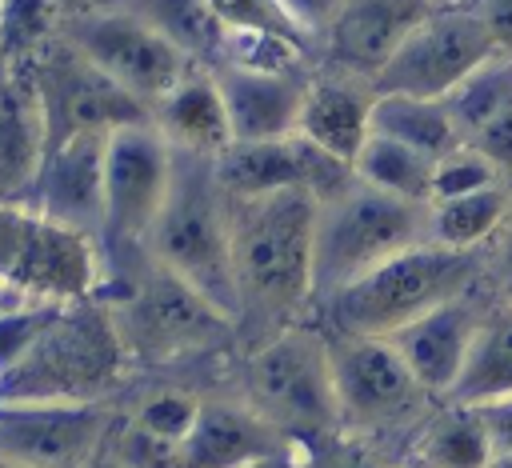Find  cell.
I'll return each mask as SVG.
<instances>
[{
  "mask_svg": "<svg viewBox=\"0 0 512 468\" xmlns=\"http://www.w3.org/2000/svg\"><path fill=\"white\" fill-rule=\"evenodd\" d=\"M316 208L312 192L232 196V276L240 320L260 340L304 324L316 308Z\"/></svg>",
  "mask_w": 512,
  "mask_h": 468,
  "instance_id": "6da1fadb",
  "label": "cell"
},
{
  "mask_svg": "<svg viewBox=\"0 0 512 468\" xmlns=\"http://www.w3.org/2000/svg\"><path fill=\"white\" fill-rule=\"evenodd\" d=\"M148 256L212 300L232 324L240 320L232 276V196L216 176V156L176 152L172 188L148 236Z\"/></svg>",
  "mask_w": 512,
  "mask_h": 468,
  "instance_id": "7a4b0ae2",
  "label": "cell"
},
{
  "mask_svg": "<svg viewBox=\"0 0 512 468\" xmlns=\"http://www.w3.org/2000/svg\"><path fill=\"white\" fill-rule=\"evenodd\" d=\"M240 400L296 448L312 452L316 444L336 440L344 424L328 332L312 324H292L252 344L240 368Z\"/></svg>",
  "mask_w": 512,
  "mask_h": 468,
  "instance_id": "3957f363",
  "label": "cell"
},
{
  "mask_svg": "<svg viewBox=\"0 0 512 468\" xmlns=\"http://www.w3.org/2000/svg\"><path fill=\"white\" fill-rule=\"evenodd\" d=\"M488 280V248L456 252L440 244H416L380 268L364 272L332 300L320 304L332 332L344 336H392L432 308L480 288Z\"/></svg>",
  "mask_w": 512,
  "mask_h": 468,
  "instance_id": "277c9868",
  "label": "cell"
},
{
  "mask_svg": "<svg viewBox=\"0 0 512 468\" xmlns=\"http://www.w3.org/2000/svg\"><path fill=\"white\" fill-rule=\"evenodd\" d=\"M128 368L132 356L112 320V308L92 296L56 312L28 356L0 376V400L100 404L124 384Z\"/></svg>",
  "mask_w": 512,
  "mask_h": 468,
  "instance_id": "5b68a950",
  "label": "cell"
},
{
  "mask_svg": "<svg viewBox=\"0 0 512 468\" xmlns=\"http://www.w3.org/2000/svg\"><path fill=\"white\" fill-rule=\"evenodd\" d=\"M100 300L124 336L132 364H172L220 348L236 324L148 252L132 256L128 280H108Z\"/></svg>",
  "mask_w": 512,
  "mask_h": 468,
  "instance_id": "8992f818",
  "label": "cell"
},
{
  "mask_svg": "<svg viewBox=\"0 0 512 468\" xmlns=\"http://www.w3.org/2000/svg\"><path fill=\"white\" fill-rule=\"evenodd\" d=\"M416 244H432L428 204L388 196L364 180L344 184L316 208V308Z\"/></svg>",
  "mask_w": 512,
  "mask_h": 468,
  "instance_id": "52a82bcc",
  "label": "cell"
},
{
  "mask_svg": "<svg viewBox=\"0 0 512 468\" xmlns=\"http://www.w3.org/2000/svg\"><path fill=\"white\" fill-rule=\"evenodd\" d=\"M0 280L28 300L76 304L108 284V252L88 232H76L28 200L0 204Z\"/></svg>",
  "mask_w": 512,
  "mask_h": 468,
  "instance_id": "ba28073f",
  "label": "cell"
},
{
  "mask_svg": "<svg viewBox=\"0 0 512 468\" xmlns=\"http://www.w3.org/2000/svg\"><path fill=\"white\" fill-rule=\"evenodd\" d=\"M332 348V376L340 400L344 436L380 440L392 432H420L424 420L436 412V396L420 388L404 356L388 336H344L328 332Z\"/></svg>",
  "mask_w": 512,
  "mask_h": 468,
  "instance_id": "9c48e42d",
  "label": "cell"
},
{
  "mask_svg": "<svg viewBox=\"0 0 512 468\" xmlns=\"http://www.w3.org/2000/svg\"><path fill=\"white\" fill-rule=\"evenodd\" d=\"M176 152L152 120L124 124L108 136L104 160V252L108 268L148 252V236L164 212Z\"/></svg>",
  "mask_w": 512,
  "mask_h": 468,
  "instance_id": "30bf717a",
  "label": "cell"
},
{
  "mask_svg": "<svg viewBox=\"0 0 512 468\" xmlns=\"http://www.w3.org/2000/svg\"><path fill=\"white\" fill-rule=\"evenodd\" d=\"M60 36L72 48H80L128 96H136L148 112L196 68V60H188L172 40H164L152 24H144L140 16L112 0L84 16L64 20Z\"/></svg>",
  "mask_w": 512,
  "mask_h": 468,
  "instance_id": "8fae6325",
  "label": "cell"
},
{
  "mask_svg": "<svg viewBox=\"0 0 512 468\" xmlns=\"http://www.w3.org/2000/svg\"><path fill=\"white\" fill-rule=\"evenodd\" d=\"M44 124H48V144L76 136V132H116L124 124L152 120V112L128 96L116 80H108L80 48H72L64 36L48 40L40 52L28 60Z\"/></svg>",
  "mask_w": 512,
  "mask_h": 468,
  "instance_id": "7c38bea8",
  "label": "cell"
},
{
  "mask_svg": "<svg viewBox=\"0 0 512 468\" xmlns=\"http://www.w3.org/2000/svg\"><path fill=\"white\" fill-rule=\"evenodd\" d=\"M492 56L496 44L480 24V16L472 12V4L432 8L400 44V52L388 60V68L376 76V92L444 100Z\"/></svg>",
  "mask_w": 512,
  "mask_h": 468,
  "instance_id": "4fadbf2b",
  "label": "cell"
},
{
  "mask_svg": "<svg viewBox=\"0 0 512 468\" xmlns=\"http://www.w3.org/2000/svg\"><path fill=\"white\" fill-rule=\"evenodd\" d=\"M108 400H0V460L20 468H88L116 428Z\"/></svg>",
  "mask_w": 512,
  "mask_h": 468,
  "instance_id": "5bb4252c",
  "label": "cell"
},
{
  "mask_svg": "<svg viewBox=\"0 0 512 468\" xmlns=\"http://www.w3.org/2000/svg\"><path fill=\"white\" fill-rule=\"evenodd\" d=\"M216 176L228 196L252 200V196H272V192H312L316 200H328L344 184L356 180L352 164L320 152L304 136H284V140H252V144H232L228 152L216 156Z\"/></svg>",
  "mask_w": 512,
  "mask_h": 468,
  "instance_id": "9a60e30c",
  "label": "cell"
},
{
  "mask_svg": "<svg viewBox=\"0 0 512 468\" xmlns=\"http://www.w3.org/2000/svg\"><path fill=\"white\" fill-rule=\"evenodd\" d=\"M492 288L488 280L440 308H432L428 316L404 324L400 332H392L388 340L396 344V352L404 356V364L412 368V376L420 380V388L436 400H448L468 368L476 332L484 324V312L492 308Z\"/></svg>",
  "mask_w": 512,
  "mask_h": 468,
  "instance_id": "2e32d148",
  "label": "cell"
},
{
  "mask_svg": "<svg viewBox=\"0 0 512 468\" xmlns=\"http://www.w3.org/2000/svg\"><path fill=\"white\" fill-rule=\"evenodd\" d=\"M112 132H76L48 144L28 204L104 244V160Z\"/></svg>",
  "mask_w": 512,
  "mask_h": 468,
  "instance_id": "e0dca14e",
  "label": "cell"
},
{
  "mask_svg": "<svg viewBox=\"0 0 512 468\" xmlns=\"http://www.w3.org/2000/svg\"><path fill=\"white\" fill-rule=\"evenodd\" d=\"M428 12V0H348L336 24L316 44L320 68H336L376 84V76Z\"/></svg>",
  "mask_w": 512,
  "mask_h": 468,
  "instance_id": "ac0fdd59",
  "label": "cell"
},
{
  "mask_svg": "<svg viewBox=\"0 0 512 468\" xmlns=\"http://www.w3.org/2000/svg\"><path fill=\"white\" fill-rule=\"evenodd\" d=\"M216 84L228 108L232 124V144H252V140H284L296 136L300 128V108H304V88L308 76L300 72H264V68H244V64H216Z\"/></svg>",
  "mask_w": 512,
  "mask_h": 468,
  "instance_id": "d6986e66",
  "label": "cell"
},
{
  "mask_svg": "<svg viewBox=\"0 0 512 468\" xmlns=\"http://www.w3.org/2000/svg\"><path fill=\"white\" fill-rule=\"evenodd\" d=\"M372 108H376V84L336 72V68H312L308 88H304V108H300V128L308 144L320 152L356 164L360 148L372 136Z\"/></svg>",
  "mask_w": 512,
  "mask_h": 468,
  "instance_id": "ffe728a7",
  "label": "cell"
},
{
  "mask_svg": "<svg viewBox=\"0 0 512 468\" xmlns=\"http://www.w3.org/2000/svg\"><path fill=\"white\" fill-rule=\"evenodd\" d=\"M48 156V124L24 60H0V204L28 200Z\"/></svg>",
  "mask_w": 512,
  "mask_h": 468,
  "instance_id": "44dd1931",
  "label": "cell"
},
{
  "mask_svg": "<svg viewBox=\"0 0 512 468\" xmlns=\"http://www.w3.org/2000/svg\"><path fill=\"white\" fill-rule=\"evenodd\" d=\"M292 448L296 444L260 420L244 400H204L200 420L184 440V468H252Z\"/></svg>",
  "mask_w": 512,
  "mask_h": 468,
  "instance_id": "7402d4cb",
  "label": "cell"
},
{
  "mask_svg": "<svg viewBox=\"0 0 512 468\" xmlns=\"http://www.w3.org/2000/svg\"><path fill=\"white\" fill-rule=\"evenodd\" d=\"M152 124L176 152H196V156H220L232 148V124L228 108L216 84V72L196 64L156 108Z\"/></svg>",
  "mask_w": 512,
  "mask_h": 468,
  "instance_id": "603a6c76",
  "label": "cell"
},
{
  "mask_svg": "<svg viewBox=\"0 0 512 468\" xmlns=\"http://www.w3.org/2000/svg\"><path fill=\"white\" fill-rule=\"evenodd\" d=\"M496 456V440L476 404L440 400L424 428L412 436L416 468H488Z\"/></svg>",
  "mask_w": 512,
  "mask_h": 468,
  "instance_id": "cb8c5ba5",
  "label": "cell"
},
{
  "mask_svg": "<svg viewBox=\"0 0 512 468\" xmlns=\"http://www.w3.org/2000/svg\"><path fill=\"white\" fill-rule=\"evenodd\" d=\"M512 220V184H492L468 196L428 204V236L440 248L484 252Z\"/></svg>",
  "mask_w": 512,
  "mask_h": 468,
  "instance_id": "d4e9b609",
  "label": "cell"
},
{
  "mask_svg": "<svg viewBox=\"0 0 512 468\" xmlns=\"http://www.w3.org/2000/svg\"><path fill=\"white\" fill-rule=\"evenodd\" d=\"M372 132L392 136L432 160L448 156L452 148L464 144L452 112L444 100H428V96H400V92H376V108H372Z\"/></svg>",
  "mask_w": 512,
  "mask_h": 468,
  "instance_id": "484cf974",
  "label": "cell"
},
{
  "mask_svg": "<svg viewBox=\"0 0 512 468\" xmlns=\"http://www.w3.org/2000/svg\"><path fill=\"white\" fill-rule=\"evenodd\" d=\"M152 24L164 40H172L188 60L212 68L224 56V24L212 0H112Z\"/></svg>",
  "mask_w": 512,
  "mask_h": 468,
  "instance_id": "4316f807",
  "label": "cell"
},
{
  "mask_svg": "<svg viewBox=\"0 0 512 468\" xmlns=\"http://www.w3.org/2000/svg\"><path fill=\"white\" fill-rule=\"evenodd\" d=\"M500 396H512V308L492 300V308L484 312V324L476 332L468 368L448 400L492 404Z\"/></svg>",
  "mask_w": 512,
  "mask_h": 468,
  "instance_id": "83f0119b",
  "label": "cell"
},
{
  "mask_svg": "<svg viewBox=\"0 0 512 468\" xmlns=\"http://www.w3.org/2000/svg\"><path fill=\"white\" fill-rule=\"evenodd\" d=\"M356 180L388 192V196H400V200H412V204H432V176H436V160L392 140V136H380L372 132L368 144L360 148L356 164H352Z\"/></svg>",
  "mask_w": 512,
  "mask_h": 468,
  "instance_id": "f1b7e54d",
  "label": "cell"
},
{
  "mask_svg": "<svg viewBox=\"0 0 512 468\" xmlns=\"http://www.w3.org/2000/svg\"><path fill=\"white\" fill-rule=\"evenodd\" d=\"M444 104L464 140H472L484 124L504 116L512 108V52H496L492 60H484L464 84H456L444 96Z\"/></svg>",
  "mask_w": 512,
  "mask_h": 468,
  "instance_id": "f546056e",
  "label": "cell"
},
{
  "mask_svg": "<svg viewBox=\"0 0 512 468\" xmlns=\"http://www.w3.org/2000/svg\"><path fill=\"white\" fill-rule=\"evenodd\" d=\"M60 8L56 0H4L0 4V40L4 60H28L48 40L60 36Z\"/></svg>",
  "mask_w": 512,
  "mask_h": 468,
  "instance_id": "4dcf8cb0",
  "label": "cell"
},
{
  "mask_svg": "<svg viewBox=\"0 0 512 468\" xmlns=\"http://www.w3.org/2000/svg\"><path fill=\"white\" fill-rule=\"evenodd\" d=\"M200 408H204V396H196V392L156 388V392H148L128 412V420L140 424V428H148V432H156V436H164V440H180L184 444L192 436L196 420H200Z\"/></svg>",
  "mask_w": 512,
  "mask_h": 468,
  "instance_id": "1f68e13d",
  "label": "cell"
},
{
  "mask_svg": "<svg viewBox=\"0 0 512 468\" xmlns=\"http://www.w3.org/2000/svg\"><path fill=\"white\" fill-rule=\"evenodd\" d=\"M492 184H508L500 176V168L476 148V144H460L452 148L448 156L436 160V176H432V204L436 200H452V196H468V192H480V188H492Z\"/></svg>",
  "mask_w": 512,
  "mask_h": 468,
  "instance_id": "d6a6232c",
  "label": "cell"
},
{
  "mask_svg": "<svg viewBox=\"0 0 512 468\" xmlns=\"http://www.w3.org/2000/svg\"><path fill=\"white\" fill-rule=\"evenodd\" d=\"M108 452L120 468H184L180 440H164V436L132 424L128 416L116 420V428L108 436Z\"/></svg>",
  "mask_w": 512,
  "mask_h": 468,
  "instance_id": "836d02e7",
  "label": "cell"
},
{
  "mask_svg": "<svg viewBox=\"0 0 512 468\" xmlns=\"http://www.w3.org/2000/svg\"><path fill=\"white\" fill-rule=\"evenodd\" d=\"M60 308L64 304H52V300H28L20 308L0 312V376L28 356V348L40 340V332L56 320Z\"/></svg>",
  "mask_w": 512,
  "mask_h": 468,
  "instance_id": "e575fe53",
  "label": "cell"
},
{
  "mask_svg": "<svg viewBox=\"0 0 512 468\" xmlns=\"http://www.w3.org/2000/svg\"><path fill=\"white\" fill-rule=\"evenodd\" d=\"M312 468H396V464H388L368 440L340 432L336 440L312 448Z\"/></svg>",
  "mask_w": 512,
  "mask_h": 468,
  "instance_id": "d590c367",
  "label": "cell"
},
{
  "mask_svg": "<svg viewBox=\"0 0 512 468\" xmlns=\"http://www.w3.org/2000/svg\"><path fill=\"white\" fill-rule=\"evenodd\" d=\"M284 8V16L296 24V32L316 48L324 40V32L336 24V16L344 12L348 0H276Z\"/></svg>",
  "mask_w": 512,
  "mask_h": 468,
  "instance_id": "8d00e7d4",
  "label": "cell"
},
{
  "mask_svg": "<svg viewBox=\"0 0 512 468\" xmlns=\"http://www.w3.org/2000/svg\"><path fill=\"white\" fill-rule=\"evenodd\" d=\"M468 144H476V148L500 168V176L512 184V108H508L504 116H496L492 124H484Z\"/></svg>",
  "mask_w": 512,
  "mask_h": 468,
  "instance_id": "74e56055",
  "label": "cell"
},
{
  "mask_svg": "<svg viewBox=\"0 0 512 468\" xmlns=\"http://www.w3.org/2000/svg\"><path fill=\"white\" fill-rule=\"evenodd\" d=\"M488 288L500 304L512 308V220L504 224V232L488 248Z\"/></svg>",
  "mask_w": 512,
  "mask_h": 468,
  "instance_id": "f35d334b",
  "label": "cell"
},
{
  "mask_svg": "<svg viewBox=\"0 0 512 468\" xmlns=\"http://www.w3.org/2000/svg\"><path fill=\"white\" fill-rule=\"evenodd\" d=\"M468 4L488 28L496 52H512V0H468Z\"/></svg>",
  "mask_w": 512,
  "mask_h": 468,
  "instance_id": "ab89813d",
  "label": "cell"
},
{
  "mask_svg": "<svg viewBox=\"0 0 512 468\" xmlns=\"http://www.w3.org/2000/svg\"><path fill=\"white\" fill-rule=\"evenodd\" d=\"M476 408H480V416H484V424L496 440V452H504V448L512 452V396H500V400L476 404Z\"/></svg>",
  "mask_w": 512,
  "mask_h": 468,
  "instance_id": "60d3db41",
  "label": "cell"
},
{
  "mask_svg": "<svg viewBox=\"0 0 512 468\" xmlns=\"http://www.w3.org/2000/svg\"><path fill=\"white\" fill-rule=\"evenodd\" d=\"M252 468H312V452L308 448H292L284 456H272L264 464H252Z\"/></svg>",
  "mask_w": 512,
  "mask_h": 468,
  "instance_id": "b9f144b4",
  "label": "cell"
},
{
  "mask_svg": "<svg viewBox=\"0 0 512 468\" xmlns=\"http://www.w3.org/2000/svg\"><path fill=\"white\" fill-rule=\"evenodd\" d=\"M100 4H108V0H56V8H60V16H64V20H72V16H84V12L100 8Z\"/></svg>",
  "mask_w": 512,
  "mask_h": 468,
  "instance_id": "7bdbcfd3",
  "label": "cell"
},
{
  "mask_svg": "<svg viewBox=\"0 0 512 468\" xmlns=\"http://www.w3.org/2000/svg\"><path fill=\"white\" fill-rule=\"evenodd\" d=\"M20 304H28V296H24V292H16L8 280H0V312H8V308H20Z\"/></svg>",
  "mask_w": 512,
  "mask_h": 468,
  "instance_id": "ee69618b",
  "label": "cell"
},
{
  "mask_svg": "<svg viewBox=\"0 0 512 468\" xmlns=\"http://www.w3.org/2000/svg\"><path fill=\"white\" fill-rule=\"evenodd\" d=\"M88 468H120V464H116V460H112V452L104 448V452H100V456H96V460H92Z\"/></svg>",
  "mask_w": 512,
  "mask_h": 468,
  "instance_id": "f6af8a7d",
  "label": "cell"
},
{
  "mask_svg": "<svg viewBox=\"0 0 512 468\" xmlns=\"http://www.w3.org/2000/svg\"><path fill=\"white\" fill-rule=\"evenodd\" d=\"M488 468H512V452H508V448H504V452H496Z\"/></svg>",
  "mask_w": 512,
  "mask_h": 468,
  "instance_id": "bcb514c9",
  "label": "cell"
},
{
  "mask_svg": "<svg viewBox=\"0 0 512 468\" xmlns=\"http://www.w3.org/2000/svg\"><path fill=\"white\" fill-rule=\"evenodd\" d=\"M432 8H456V4H468V0H428Z\"/></svg>",
  "mask_w": 512,
  "mask_h": 468,
  "instance_id": "7dc6e473",
  "label": "cell"
},
{
  "mask_svg": "<svg viewBox=\"0 0 512 468\" xmlns=\"http://www.w3.org/2000/svg\"><path fill=\"white\" fill-rule=\"evenodd\" d=\"M0 468H20V464H8V460H0Z\"/></svg>",
  "mask_w": 512,
  "mask_h": 468,
  "instance_id": "c3c4849f",
  "label": "cell"
},
{
  "mask_svg": "<svg viewBox=\"0 0 512 468\" xmlns=\"http://www.w3.org/2000/svg\"><path fill=\"white\" fill-rule=\"evenodd\" d=\"M0 60H4V40H0Z\"/></svg>",
  "mask_w": 512,
  "mask_h": 468,
  "instance_id": "681fc988",
  "label": "cell"
},
{
  "mask_svg": "<svg viewBox=\"0 0 512 468\" xmlns=\"http://www.w3.org/2000/svg\"><path fill=\"white\" fill-rule=\"evenodd\" d=\"M400 468H416V464H400Z\"/></svg>",
  "mask_w": 512,
  "mask_h": 468,
  "instance_id": "f907efd6",
  "label": "cell"
},
{
  "mask_svg": "<svg viewBox=\"0 0 512 468\" xmlns=\"http://www.w3.org/2000/svg\"><path fill=\"white\" fill-rule=\"evenodd\" d=\"M0 4H4V0H0Z\"/></svg>",
  "mask_w": 512,
  "mask_h": 468,
  "instance_id": "816d5d0a",
  "label": "cell"
}]
</instances>
